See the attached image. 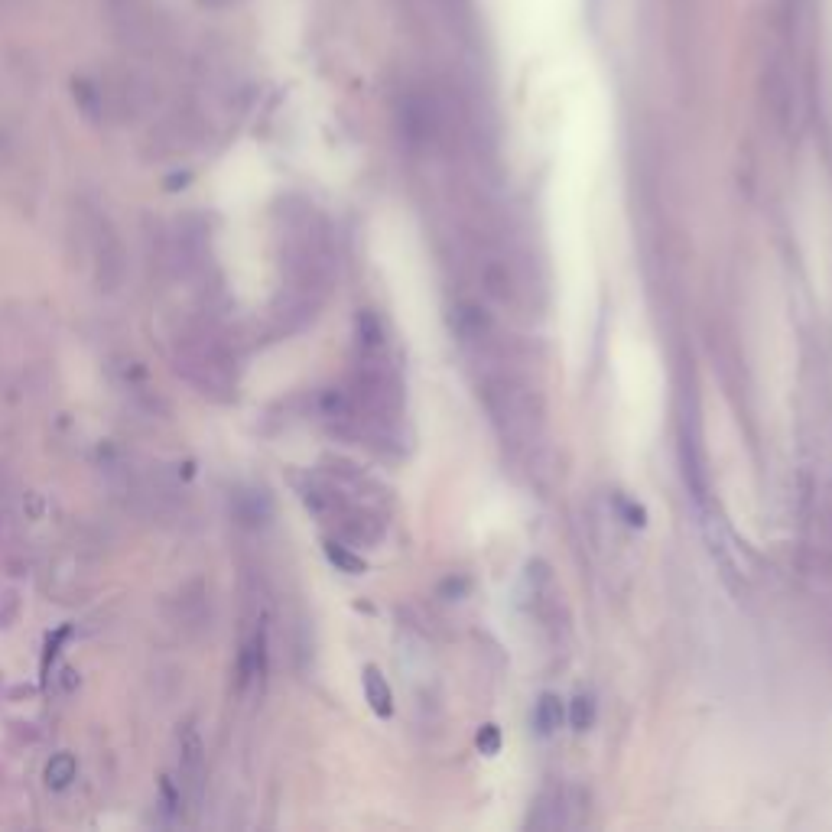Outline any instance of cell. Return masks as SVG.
I'll use <instances>...</instances> for the list:
<instances>
[{"label": "cell", "mask_w": 832, "mask_h": 832, "mask_svg": "<svg viewBox=\"0 0 832 832\" xmlns=\"http://www.w3.org/2000/svg\"><path fill=\"white\" fill-rule=\"evenodd\" d=\"M46 780H49V787H56V790L69 787L75 780V758L72 754H56V758H52L49 767H46Z\"/></svg>", "instance_id": "obj_4"}, {"label": "cell", "mask_w": 832, "mask_h": 832, "mask_svg": "<svg viewBox=\"0 0 832 832\" xmlns=\"http://www.w3.org/2000/svg\"><path fill=\"white\" fill-rule=\"evenodd\" d=\"M478 748L481 754H498L501 751V732H498V725H485L478 732Z\"/></svg>", "instance_id": "obj_7"}, {"label": "cell", "mask_w": 832, "mask_h": 832, "mask_svg": "<svg viewBox=\"0 0 832 832\" xmlns=\"http://www.w3.org/2000/svg\"><path fill=\"white\" fill-rule=\"evenodd\" d=\"M364 696H368L371 709L381 715V719H387V715L394 712V696H390V686L381 676V670H374V667L364 670Z\"/></svg>", "instance_id": "obj_2"}, {"label": "cell", "mask_w": 832, "mask_h": 832, "mask_svg": "<svg viewBox=\"0 0 832 832\" xmlns=\"http://www.w3.org/2000/svg\"><path fill=\"white\" fill-rule=\"evenodd\" d=\"M569 722L576 732H585V728H592L595 722V702L589 696H576L572 699V709H569Z\"/></svg>", "instance_id": "obj_5"}, {"label": "cell", "mask_w": 832, "mask_h": 832, "mask_svg": "<svg viewBox=\"0 0 832 832\" xmlns=\"http://www.w3.org/2000/svg\"><path fill=\"white\" fill-rule=\"evenodd\" d=\"M179 771H182V784L189 787L192 797H199L202 790V777H205V748L202 738L192 725L182 728L179 735Z\"/></svg>", "instance_id": "obj_1"}, {"label": "cell", "mask_w": 832, "mask_h": 832, "mask_svg": "<svg viewBox=\"0 0 832 832\" xmlns=\"http://www.w3.org/2000/svg\"><path fill=\"white\" fill-rule=\"evenodd\" d=\"M533 725H537L540 735H553L559 725H563V706L553 693H543L537 709H533Z\"/></svg>", "instance_id": "obj_3"}, {"label": "cell", "mask_w": 832, "mask_h": 832, "mask_svg": "<svg viewBox=\"0 0 832 832\" xmlns=\"http://www.w3.org/2000/svg\"><path fill=\"white\" fill-rule=\"evenodd\" d=\"M325 553L332 556V563H335V566H342V569H348V572H361V569H364L361 559H358V556H351V553H345L338 543H325Z\"/></svg>", "instance_id": "obj_6"}]
</instances>
